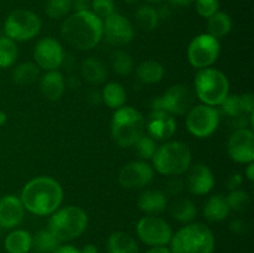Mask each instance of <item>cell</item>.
Segmentation results:
<instances>
[{
    "label": "cell",
    "mask_w": 254,
    "mask_h": 253,
    "mask_svg": "<svg viewBox=\"0 0 254 253\" xmlns=\"http://www.w3.org/2000/svg\"><path fill=\"white\" fill-rule=\"evenodd\" d=\"M20 200L29 212L36 216H50L61 206L64 190L55 179L37 176L25 184Z\"/></svg>",
    "instance_id": "obj_1"
},
{
    "label": "cell",
    "mask_w": 254,
    "mask_h": 253,
    "mask_svg": "<svg viewBox=\"0 0 254 253\" xmlns=\"http://www.w3.org/2000/svg\"><path fill=\"white\" fill-rule=\"evenodd\" d=\"M61 35L72 47L88 51L96 47L103 37V20L91 10L73 12L62 22Z\"/></svg>",
    "instance_id": "obj_2"
},
{
    "label": "cell",
    "mask_w": 254,
    "mask_h": 253,
    "mask_svg": "<svg viewBox=\"0 0 254 253\" xmlns=\"http://www.w3.org/2000/svg\"><path fill=\"white\" fill-rule=\"evenodd\" d=\"M215 235L203 223H189L173 235L170 241L171 253H213Z\"/></svg>",
    "instance_id": "obj_3"
},
{
    "label": "cell",
    "mask_w": 254,
    "mask_h": 253,
    "mask_svg": "<svg viewBox=\"0 0 254 253\" xmlns=\"http://www.w3.org/2000/svg\"><path fill=\"white\" fill-rule=\"evenodd\" d=\"M145 119L138 109L123 106L116 109L111 122V134L118 145L123 148L134 146L144 135Z\"/></svg>",
    "instance_id": "obj_4"
},
{
    "label": "cell",
    "mask_w": 254,
    "mask_h": 253,
    "mask_svg": "<svg viewBox=\"0 0 254 253\" xmlns=\"http://www.w3.org/2000/svg\"><path fill=\"white\" fill-rule=\"evenodd\" d=\"M153 169L165 176H180L190 169L191 150L181 141H168L158 146L154 153Z\"/></svg>",
    "instance_id": "obj_5"
},
{
    "label": "cell",
    "mask_w": 254,
    "mask_h": 253,
    "mask_svg": "<svg viewBox=\"0 0 254 253\" xmlns=\"http://www.w3.org/2000/svg\"><path fill=\"white\" fill-rule=\"evenodd\" d=\"M88 225V216L79 206L69 205L57 208L51 215L47 230L60 241L68 242L76 240L86 231Z\"/></svg>",
    "instance_id": "obj_6"
},
{
    "label": "cell",
    "mask_w": 254,
    "mask_h": 253,
    "mask_svg": "<svg viewBox=\"0 0 254 253\" xmlns=\"http://www.w3.org/2000/svg\"><path fill=\"white\" fill-rule=\"evenodd\" d=\"M230 94V82L220 69L207 67L197 72L195 77V96L202 104L211 107L221 106Z\"/></svg>",
    "instance_id": "obj_7"
},
{
    "label": "cell",
    "mask_w": 254,
    "mask_h": 253,
    "mask_svg": "<svg viewBox=\"0 0 254 253\" xmlns=\"http://www.w3.org/2000/svg\"><path fill=\"white\" fill-rule=\"evenodd\" d=\"M41 30V20L31 10L16 9L4 22L5 36L16 41H29Z\"/></svg>",
    "instance_id": "obj_8"
},
{
    "label": "cell",
    "mask_w": 254,
    "mask_h": 253,
    "mask_svg": "<svg viewBox=\"0 0 254 253\" xmlns=\"http://www.w3.org/2000/svg\"><path fill=\"white\" fill-rule=\"evenodd\" d=\"M220 124V112L207 104L193 106L186 113V128L196 138H208Z\"/></svg>",
    "instance_id": "obj_9"
},
{
    "label": "cell",
    "mask_w": 254,
    "mask_h": 253,
    "mask_svg": "<svg viewBox=\"0 0 254 253\" xmlns=\"http://www.w3.org/2000/svg\"><path fill=\"white\" fill-rule=\"evenodd\" d=\"M195 106V92L186 84L171 86L160 98L153 102V109H161L171 116H184Z\"/></svg>",
    "instance_id": "obj_10"
},
{
    "label": "cell",
    "mask_w": 254,
    "mask_h": 253,
    "mask_svg": "<svg viewBox=\"0 0 254 253\" xmlns=\"http://www.w3.org/2000/svg\"><path fill=\"white\" fill-rule=\"evenodd\" d=\"M221 52L220 41L208 34H200L191 40L188 49V59L192 67L197 69L211 67Z\"/></svg>",
    "instance_id": "obj_11"
},
{
    "label": "cell",
    "mask_w": 254,
    "mask_h": 253,
    "mask_svg": "<svg viewBox=\"0 0 254 253\" xmlns=\"http://www.w3.org/2000/svg\"><path fill=\"white\" fill-rule=\"evenodd\" d=\"M136 235L145 245L159 247L169 245L174 232L171 226L164 218L148 215L141 217L136 223Z\"/></svg>",
    "instance_id": "obj_12"
},
{
    "label": "cell",
    "mask_w": 254,
    "mask_h": 253,
    "mask_svg": "<svg viewBox=\"0 0 254 253\" xmlns=\"http://www.w3.org/2000/svg\"><path fill=\"white\" fill-rule=\"evenodd\" d=\"M64 47L54 37H44L35 45L34 60L39 68L54 71L64 63Z\"/></svg>",
    "instance_id": "obj_13"
},
{
    "label": "cell",
    "mask_w": 254,
    "mask_h": 253,
    "mask_svg": "<svg viewBox=\"0 0 254 253\" xmlns=\"http://www.w3.org/2000/svg\"><path fill=\"white\" fill-rule=\"evenodd\" d=\"M227 151L233 161L250 164L254 161V133L251 128L236 129L227 141Z\"/></svg>",
    "instance_id": "obj_14"
},
{
    "label": "cell",
    "mask_w": 254,
    "mask_h": 253,
    "mask_svg": "<svg viewBox=\"0 0 254 253\" xmlns=\"http://www.w3.org/2000/svg\"><path fill=\"white\" fill-rule=\"evenodd\" d=\"M154 169L148 163L143 160L130 161L122 168L119 171L118 181L124 189L134 190V189L145 188L153 181Z\"/></svg>",
    "instance_id": "obj_15"
},
{
    "label": "cell",
    "mask_w": 254,
    "mask_h": 253,
    "mask_svg": "<svg viewBox=\"0 0 254 253\" xmlns=\"http://www.w3.org/2000/svg\"><path fill=\"white\" fill-rule=\"evenodd\" d=\"M103 35L109 44L116 45V46H124L133 40V24L126 16L114 12L103 20Z\"/></svg>",
    "instance_id": "obj_16"
},
{
    "label": "cell",
    "mask_w": 254,
    "mask_h": 253,
    "mask_svg": "<svg viewBox=\"0 0 254 253\" xmlns=\"http://www.w3.org/2000/svg\"><path fill=\"white\" fill-rule=\"evenodd\" d=\"M145 129L148 135L151 136L154 140H166L175 134V118L165 111L153 109V112L149 114L148 122L145 123Z\"/></svg>",
    "instance_id": "obj_17"
},
{
    "label": "cell",
    "mask_w": 254,
    "mask_h": 253,
    "mask_svg": "<svg viewBox=\"0 0 254 253\" xmlns=\"http://www.w3.org/2000/svg\"><path fill=\"white\" fill-rule=\"evenodd\" d=\"M25 207L20 197L5 195L0 198V228L11 230L24 220Z\"/></svg>",
    "instance_id": "obj_18"
},
{
    "label": "cell",
    "mask_w": 254,
    "mask_h": 253,
    "mask_svg": "<svg viewBox=\"0 0 254 253\" xmlns=\"http://www.w3.org/2000/svg\"><path fill=\"white\" fill-rule=\"evenodd\" d=\"M215 186V175L205 164H196L190 169L188 175V189L197 196L207 195Z\"/></svg>",
    "instance_id": "obj_19"
},
{
    "label": "cell",
    "mask_w": 254,
    "mask_h": 253,
    "mask_svg": "<svg viewBox=\"0 0 254 253\" xmlns=\"http://www.w3.org/2000/svg\"><path fill=\"white\" fill-rule=\"evenodd\" d=\"M40 89L45 98L49 101H59L64 96V89H66L64 78L61 72L57 69L46 71V73L40 78Z\"/></svg>",
    "instance_id": "obj_20"
},
{
    "label": "cell",
    "mask_w": 254,
    "mask_h": 253,
    "mask_svg": "<svg viewBox=\"0 0 254 253\" xmlns=\"http://www.w3.org/2000/svg\"><path fill=\"white\" fill-rule=\"evenodd\" d=\"M138 206L146 215H159L168 207L166 195L160 190H145L139 195Z\"/></svg>",
    "instance_id": "obj_21"
},
{
    "label": "cell",
    "mask_w": 254,
    "mask_h": 253,
    "mask_svg": "<svg viewBox=\"0 0 254 253\" xmlns=\"http://www.w3.org/2000/svg\"><path fill=\"white\" fill-rule=\"evenodd\" d=\"M108 253H139L138 243L133 237L123 231H116L107 241Z\"/></svg>",
    "instance_id": "obj_22"
},
{
    "label": "cell",
    "mask_w": 254,
    "mask_h": 253,
    "mask_svg": "<svg viewBox=\"0 0 254 253\" xmlns=\"http://www.w3.org/2000/svg\"><path fill=\"white\" fill-rule=\"evenodd\" d=\"M32 235L26 230H14L5 237L4 248L7 253H29Z\"/></svg>",
    "instance_id": "obj_23"
},
{
    "label": "cell",
    "mask_w": 254,
    "mask_h": 253,
    "mask_svg": "<svg viewBox=\"0 0 254 253\" xmlns=\"http://www.w3.org/2000/svg\"><path fill=\"white\" fill-rule=\"evenodd\" d=\"M230 207L227 205L226 197L221 195L211 196L203 205V217L210 222H220L223 221L230 213Z\"/></svg>",
    "instance_id": "obj_24"
},
{
    "label": "cell",
    "mask_w": 254,
    "mask_h": 253,
    "mask_svg": "<svg viewBox=\"0 0 254 253\" xmlns=\"http://www.w3.org/2000/svg\"><path fill=\"white\" fill-rule=\"evenodd\" d=\"M171 217L183 223H190L197 215L196 206L190 198L176 197L170 206Z\"/></svg>",
    "instance_id": "obj_25"
},
{
    "label": "cell",
    "mask_w": 254,
    "mask_h": 253,
    "mask_svg": "<svg viewBox=\"0 0 254 253\" xmlns=\"http://www.w3.org/2000/svg\"><path fill=\"white\" fill-rule=\"evenodd\" d=\"M136 77L144 84H155L164 77V67L154 60L144 61L136 67Z\"/></svg>",
    "instance_id": "obj_26"
},
{
    "label": "cell",
    "mask_w": 254,
    "mask_h": 253,
    "mask_svg": "<svg viewBox=\"0 0 254 253\" xmlns=\"http://www.w3.org/2000/svg\"><path fill=\"white\" fill-rule=\"evenodd\" d=\"M232 30V19L225 11H217L208 17L207 34L215 39L220 40L230 34Z\"/></svg>",
    "instance_id": "obj_27"
},
{
    "label": "cell",
    "mask_w": 254,
    "mask_h": 253,
    "mask_svg": "<svg viewBox=\"0 0 254 253\" xmlns=\"http://www.w3.org/2000/svg\"><path fill=\"white\" fill-rule=\"evenodd\" d=\"M82 76L89 83L99 84L103 83L107 78V68L98 59L88 57L82 62Z\"/></svg>",
    "instance_id": "obj_28"
},
{
    "label": "cell",
    "mask_w": 254,
    "mask_h": 253,
    "mask_svg": "<svg viewBox=\"0 0 254 253\" xmlns=\"http://www.w3.org/2000/svg\"><path fill=\"white\" fill-rule=\"evenodd\" d=\"M11 78L19 86H29L40 78V68L34 62H24L12 69Z\"/></svg>",
    "instance_id": "obj_29"
},
{
    "label": "cell",
    "mask_w": 254,
    "mask_h": 253,
    "mask_svg": "<svg viewBox=\"0 0 254 253\" xmlns=\"http://www.w3.org/2000/svg\"><path fill=\"white\" fill-rule=\"evenodd\" d=\"M102 99L112 109H118L126 104L127 92L118 82H109L102 91Z\"/></svg>",
    "instance_id": "obj_30"
},
{
    "label": "cell",
    "mask_w": 254,
    "mask_h": 253,
    "mask_svg": "<svg viewBox=\"0 0 254 253\" xmlns=\"http://www.w3.org/2000/svg\"><path fill=\"white\" fill-rule=\"evenodd\" d=\"M61 245L59 240L49 230H40L32 236L31 251L32 253H54Z\"/></svg>",
    "instance_id": "obj_31"
},
{
    "label": "cell",
    "mask_w": 254,
    "mask_h": 253,
    "mask_svg": "<svg viewBox=\"0 0 254 253\" xmlns=\"http://www.w3.org/2000/svg\"><path fill=\"white\" fill-rule=\"evenodd\" d=\"M134 19H135V24L138 25V27H140L143 31H153L158 27L159 21H160L158 9L150 6V5L139 6L134 14Z\"/></svg>",
    "instance_id": "obj_32"
},
{
    "label": "cell",
    "mask_w": 254,
    "mask_h": 253,
    "mask_svg": "<svg viewBox=\"0 0 254 253\" xmlns=\"http://www.w3.org/2000/svg\"><path fill=\"white\" fill-rule=\"evenodd\" d=\"M16 42L6 36H0V68H7L15 63L17 59Z\"/></svg>",
    "instance_id": "obj_33"
},
{
    "label": "cell",
    "mask_w": 254,
    "mask_h": 253,
    "mask_svg": "<svg viewBox=\"0 0 254 253\" xmlns=\"http://www.w3.org/2000/svg\"><path fill=\"white\" fill-rule=\"evenodd\" d=\"M112 67L119 76H128L134 68V62L130 55L123 50H118L112 57Z\"/></svg>",
    "instance_id": "obj_34"
},
{
    "label": "cell",
    "mask_w": 254,
    "mask_h": 253,
    "mask_svg": "<svg viewBox=\"0 0 254 253\" xmlns=\"http://www.w3.org/2000/svg\"><path fill=\"white\" fill-rule=\"evenodd\" d=\"M72 10V0H47L45 11L50 19H62Z\"/></svg>",
    "instance_id": "obj_35"
},
{
    "label": "cell",
    "mask_w": 254,
    "mask_h": 253,
    "mask_svg": "<svg viewBox=\"0 0 254 253\" xmlns=\"http://www.w3.org/2000/svg\"><path fill=\"white\" fill-rule=\"evenodd\" d=\"M226 201H227L230 210L236 211V212H243L251 205L250 195L246 191L240 190V189L231 191L227 197H226Z\"/></svg>",
    "instance_id": "obj_36"
},
{
    "label": "cell",
    "mask_w": 254,
    "mask_h": 253,
    "mask_svg": "<svg viewBox=\"0 0 254 253\" xmlns=\"http://www.w3.org/2000/svg\"><path fill=\"white\" fill-rule=\"evenodd\" d=\"M221 107H222L223 113H226L231 118H235L241 114H246L243 112L241 94H228L225 101L221 103Z\"/></svg>",
    "instance_id": "obj_37"
},
{
    "label": "cell",
    "mask_w": 254,
    "mask_h": 253,
    "mask_svg": "<svg viewBox=\"0 0 254 253\" xmlns=\"http://www.w3.org/2000/svg\"><path fill=\"white\" fill-rule=\"evenodd\" d=\"M134 146H135V151L139 155V158L144 159V160H149V159L153 158L154 153H155L156 148H158L155 140L151 136L145 135V134L134 144Z\"/></svg>",
    "instance_id": "obj_38"
},
{
    "label": "cell",
    "mask_w": 254,
    "mask_h": 253,
    "mask_svg": "<svg viewBox=\"0 0 254 253\" xmlns=\"http://www.w3.org/2000/svg\"><path fill=\"white\" fill-rule=\"evenodd\" d=\"M91 11L104 20L116 12V4L113 0H92Z\"/></svg>",
    "instance_id": "obj_39"
},
{
    "label": "cell",
    "mask_w": 254,
    "mask_h": 253,
    "mask_svg": "<svg viewBox=\"0 0 254 253\" xmlns=\"http://www.w3.org/2000/svg\"><path fill=\"white\" fill-rule=\"evenodd\" d=\"M196 11L201 17L208 19L218 11L220 1L218 0H195Z\"/></svg>",
    "instance_id": "obj_40"
},
{
    "label": "cell",
    "mask_w": 254,
    "mask_h": 253,
    "mask_svg": "<svg viewBox=\"0 0 254 253\" xmlns=\"http://www.w3.org/2000/svg\"><path fill=\"white\" fill-rule=\"evenodd\" d=\"M184 190V183L178 179L176 176H173L171 180L168 181L165 186V195L169 196H179Z\"/></svg>",
    "instance_id": "obj_41"
},
{
    "label": "cell",
    "mask_w": 254,
    "mask_h": 253,
    "mask_svg": "<svg viewBox=\"0 0 254 253\" xmlns=\"http://www.w3.org/2000/svg\"><path fill=\"white\" fill-rule=\"evenodd\" d=\"M241 99H242V107L243 112L246 114L254 113V97L252 93H243L241 94Z\"/></svg>",
    "instance_id": "obj_42"
},
{
    "label": "cell",
    "mask_w": 254,
    "mask_h": 253,
    "mask_svg": "<svg viewBox=\"0 0 254 253\" xmlns=\"http://www.w3.org/2000/svg\"><path fill=\"white\" fill-rule=\"evenodd\" d=\"M230 228L233 233H237V235H243V233H246V231H247V223H246L243 220L236 218V220H233L232 222H231Z\"/></svg>",
    "instance_id": "obj_43"
},
{
    "label": "cell",
    "mask_w": 254,
    "mask_h": 253,
    "mask_svg": "<svg viewBox=\"0 0 254 253\" xmlns=\"http://www.w3.org/2000/svg\"><path fill=\"white\" fill-rule=\"evenodd\" d=\"M243 183V176L241 174H232L227 180V189L228 190H237Z\"/></svg>",
    "instance_id": "obj_44"
},
{
    "label": "cell",
    "mask_w": 254,
    "mask_h": 253,
    "mask_svg": "<svg viewBox=\"0 0 254 253\" xmlns=\"http://www.w3.org/2000/svg\"><path fill=\"white\" fill-rule=\"evenodd\" d=\"M92 0H72V9L74 12L78 11H87L91 10Z\"/></svg>",
    "instance_id": "obj_45"
},
{
    "label": "cell",
    "mask_w": 254,
    "mask_h": 253,
    "mask_svg": "<svg viewBox=\"0 0 254 253\" xmlns=\"http://www.w3.org/2000/svg\"><path fill=\"white\" fill-rule=\"evenodd\" d=\"M54 253H82L81 250L72 245H60Z\"/></svg>",
    "instance_id": "obj_46"
},
{
    "label": "cell",
    "mask_w": 254,
    "mask_h": 253,
    "mask_svg": "<svg viewBox=\"0 0 254 253\" xmlns=\"http://www.w3.org/2000/svg\"><path fill=\"white\" fill-rule=\"evenodd\" d=\"M145 253H171V251L166 246H159V247H151Z\"/></svg>",
    "instance_id": "obj_47"
},
{
    "label": "cell",
    "mask_w": 254,
    "mask_h": 253,
    "mask_svg": "<svg viewBox=\"0 0 254 253\" xmlns=\"http://www.w3.org/2000/svg\"><path fill=\"white\" fill-rule=\"evenodd\" d=\"M245 175L247 176V179L251 181V183L254 181V163L248 164L247 168H246L245 170Z\"/></svg>",
    "instance_id": "obj_48"
},
{
    "label": "cell",
    "mask_w": 254,
    "mask_h": 253,
    "mask_svg": "<svg viewBox=\"0 0 254 253\" xmlns=\"http://www.w3.org/2000/svg\"><path fill=\"white\" fill-rule=\"evenodd\" d=\"M81 252L82 253H98V248H97L94 245H92V243H88V245H86L83 248H82Z\"/></svg>",
    "instance_id": "obj_49"
},
{
    "label": "cell",
    "mask_w": 254,
    "mask_h": 253,
    "mask_svg": "<svg viewBox=\"0 0 254 253\" xmlns=\"http://www.w3.org/2000/svg\"><path fill=\"white\" fill-rule=\"evenodd\" d=\"M171 4L176 5V6H188V5L192 4L195 0H169Z\"/></svg>",
    "instance_id": "obj_50"
},
{
    "label": "cell",
    "mask_w": 254,
    "mask_h": 253,
    "mask_svg": "<svg viewBox=\"0 0 254 253\" xmlns=\"http://www.w3.org/2000/svg\"><path fill=\"white\" fill-rule=\"evenodd\" d=\"M6 119H7L6 113L2 111H0V126H2L5 123H6Z\"/></svg>",
    "instance_id": "obj_51"
},
{
    "label": "cell",
    "mask_w": 254,
    "mask_h": 253,
    "mask_svg": "<svg viewBox=\"0 0 254 253\" xmlns=\"http://www.w3.org/2000/svg\"><path fill=\"white\" fill-rule=\"evenodd\" d=\"M124 1H126L128 5H135L138 4L139 0H124Z\"/></svg>",
    "instance_id": "obj_52"
},
{
    "label": "cell",
    "mask_w": 254,
    "mask_h": 253,
    "mask_svg": "<svg viewBox=\"0 0 254 253\" xmlns=\"http://www.w3.org/2000/svg\"><path fill=\"white\" fill-rule=\"evenodd\" d=\"M148 2H154V4H158V2H163L165 0H146Z\"/></svg>",
    "instance_id": "obj_53"
}]
</instances>
